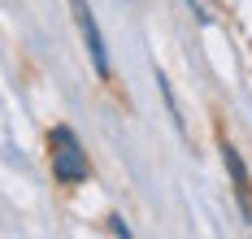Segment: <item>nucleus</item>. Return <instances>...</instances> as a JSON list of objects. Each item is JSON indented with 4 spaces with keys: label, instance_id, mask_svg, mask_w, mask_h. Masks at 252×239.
<instances>
[{
    "label": "nucleus",
    "instance_id": "nucleus-1",
    "mask_svg": "<svg viewBox=\"0 0 252 239\" xmlns=\"http://www.w3.org/2000/svg\"><path fill=\"white\" fill-rule=\"evenodd\" d=\"M52 174H57V183H83L87 179V152L78 148L70 126H52Z\"/></svg>",
    "mask_w": 252,
    "mask_h": 239
},
{
    "label": "nucleus",
    "instance_id": "nucleus-2",
    "mask_svg": "<svg viewBox=\"0 0 252 239\" xmlns=\"http://www.w3.org/2000/svg\"><path fill=\"white\" fill-rule=\"evenodd\" d=\"M74 13H78V27H83V35H87V53H92V61H96V70H100V74H109L104 44H100V30H96V18H92V9H87L83 0H74Z\"/></svg>",
    "mask_w": 252,
    "mask_h": 239
},
{
    "label": "nucleus",
    "instance_id": "nucleus-3",
    "mask_svg": "<svg viewBox=\"0 0 252 239\" xmlns=\"http://www.w3.org/2000/svg\"><path fill=\"white\" fill-rule=\"evenodd\" d=\"M222 161H226V170H230V179H235V191H239V200L248 205V170H244V161H239V152L230 148V144H222Z\"/></svg>",
    "mask_w": 252,
    "mask_h": 239
}]
</instances>
